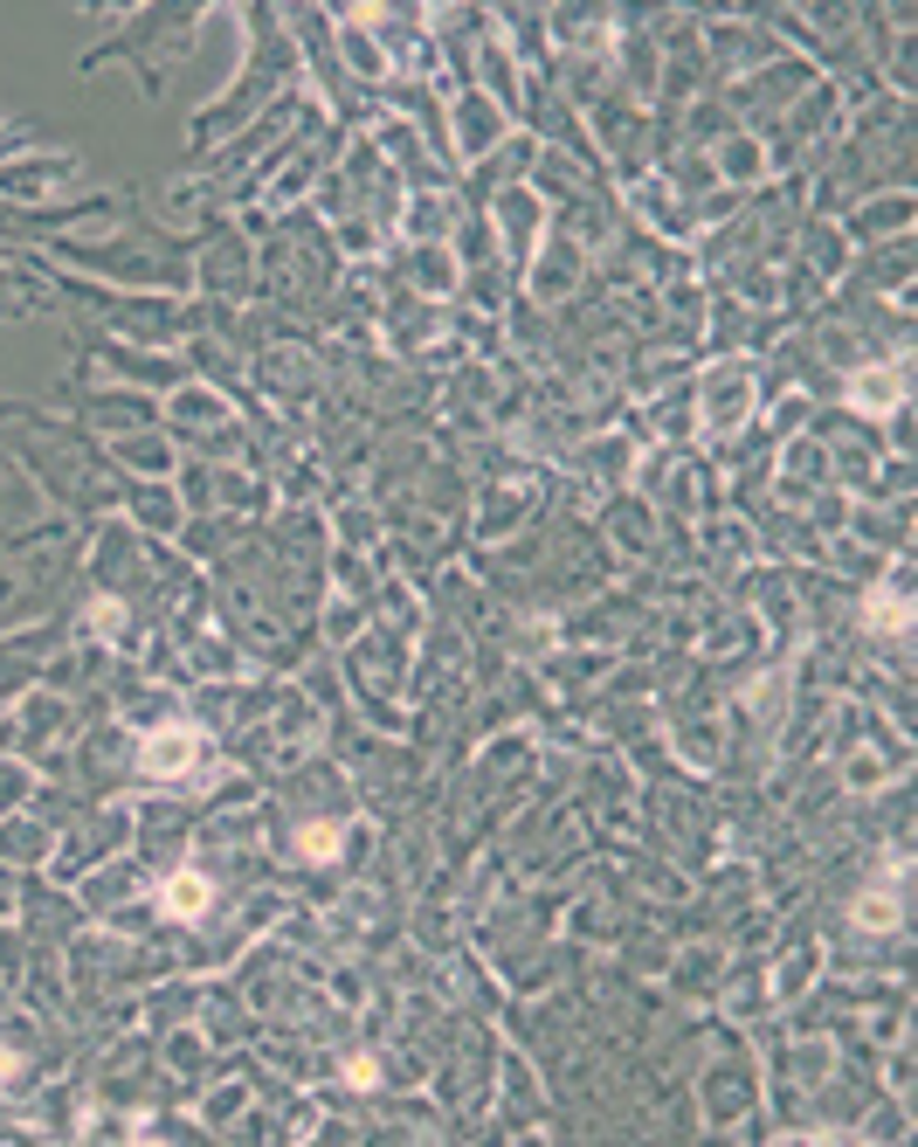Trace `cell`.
I'll use <instances>...</instances> for the list:
<instances>
[{
	"label": "cell",
	"mask_w": 918,
	"mask_h": 1147,
	"mask_svg": "<svg viewBox=\"0 0 918 1147\" xmlns=\"http://www.w3.org/2000/svg\"><path fill=\"white\" fill-rule=\"evenodd\" d=\"M194 753H201L194 733H152V740H145V774H180Z\"/></svg>",
	"instance_id": "1"
},
{
	"label": "cell",
	"mask_w": 918,
	"mask_h": 1147,
	"mask_svg": "<svg viewBox=\"0 0 918 1147\" xmlns=\"http://www.w3.org/2000/svg\"><path fill=\"white\" fill-rule=\"evenodd\" d=\"M850 395H856L863 408H890V401L905 395V367H890V374H856V380H850Z\"/></svg>",
	"instance_id": "2"
},
{
	"label": "cell",
	"mask_w": 918,
	"mask_h": 1147,
	"mask_svg": "<svg viewBox=\"0 0 918 1147\" xmlns=\"http://www.w3.org/2000/svg\"><path fill=\"white\" fill-rule=\"evenodd\" d=\"M166 905L180 912V920H194V912L207 905V878H194V871H187V878H173V885H166Z\"/></svg>",
	"instance_id": "3"
},
{
	"label": "cell",
	"mask_w": 918,
	"mask_h": 1147,
	"mask_svg": "<svg viewBox=\"0 0 918 1147\" xmlns=\"http://www.w3.org/2000/svg\"><path fill=\"white\" fill-rule=\"evenodd\" d=\"M712 422H739V380L712 387Z\"/></svg>",
	"instance_id": "4"
},
{
	"label": "cell",
	"mask_w": 918,
	"mask_h": 1147,
	"mask_svg": "<svg viewBox=\"0 0 918 1147\" xmlns=\"http://www.w3.org/2000/svg\"><path fill=\"white\" fill-rule=\"evenodd\" d=\"M856 920H863V926H890V920H898V905H884V899H863V912H856Z\"/></svg>",
	"instance_id": "5"
}]
</instances>
